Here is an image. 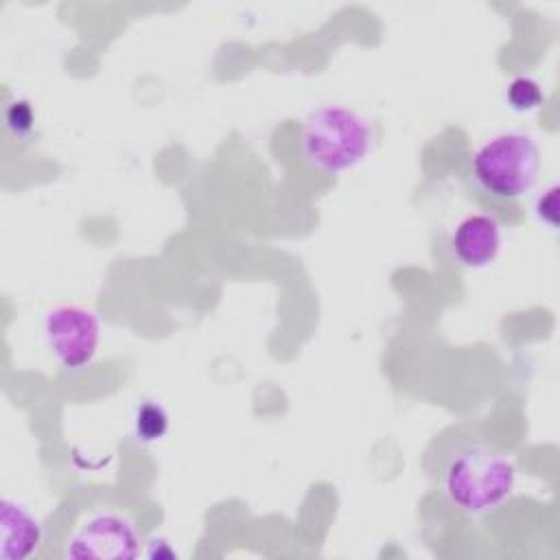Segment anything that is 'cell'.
Instances as JSON below:
<instances>
[{
    "instance_id": "cell-1",
    "label": "cell",
    "mask_w": 560,
    "mask_h": 560,
    "mask_svg": "<svg viewBox=\"0 0 560 560\" xmlns=\"http://www.w3.org/2000/svg\"><path fill=\"white\" fill-rule=\"evenodd\" d=\"M514 462L483 442L462 444L442 470V490L453 508L483 516L501 508L516 490Z\"/></svg>"
},
{
    "instance_id": "cell-2",
    "label": "cell",
    "mask_w": 560,
    "mask_h": 560,
    "mask_svg": "<svg viewBox=\"0 0 560 560\" xmlns=\"http://www.w3.org/2000/svg\"><path fill=\"white\" fill-rule=\"evenodd\" d=\"M300 149L311 166L337 175L359 166L372 153L374 127L352 107L322 105L304 118Z\"/></svg>"
},
{
    "instance_id": "cell-3",
    "label": "cell",
    "mask_w": 560,
    "mask_h": 560,
    "mask_svg": "<svg viewBox=\"0 0 560 560\" xmlns=\"http://www.w3.org/2000/svg\"><path fill=\"white\" fill-rule=\"evenodd\" d=\"M470 171L488 195L497 199H521L538 179L540 149L529 133H499L472 153Z\"/></svg>"
},
{
    "instance_id": "cell-4",
    "label": "cell",
    "mask_w": 560,
    "mask_h": 560,
    "mask_svg": "<svg viewBox=\"0 0 560 560\" xmlns=\"http://www.w3.org/2000/svg\"><path fill=\"white\" fill-rule=\"evenodd\" d=\"M44 343L66 370L88 368L101 346V322L94 311L77 304L48 308L42 319Z\"/></svg>"
},
{
    "instance_id": "cell-5",
    "label": "cell",
    "mask_w": 560,
    "mask_h": 560,
    "mask_svg": "<svg viewBox=\"0 0 560 560\" xmlns=\"http://www.w3.org/2000/svg\"><path fill=\"white\" fill-rule=\"evenodd\" d=\"M140 553V536L133 518L118 510H94L72 529L63 545V558L125 560Z\"/></svg>"
},
{
    "instance_id": "cell-6",
    "label": "cell",
    "mask_w": 560,
    "mask_h": 560,
    "mask_svg": "<svg viewBox=\"0 0 560 560\" xmlns=\"http://www.w3.org/2000/svg\"><path fill=\"white\" fill-rule=\"evenodd\" d=\"M503 245V232L494 217L470 214L457 223L451 234V249L455 260L466 269L490 267Z\"/></svg>"
},
{
    "instance_id": "cell-7",
    "label": "cell",
    "mask_w": 560,
    "mask_h": 560,
    "mask_svg": "<svg viewBox=\"0 0 560 560\" xmlns=\"http://www.w3.org/2000/svg\"><path fill=\"white\" fill-rule=\"evenodd\" d=\"M42 545V523L28 505L15 497L0 501V558L24 560Z\"/></svg>"
},
{
    "instance_id": "cell-8",
    "label": "cell",
    "mask_w": 560,
    "mask_h": 560,
    "mask_svg": "<svg viewBox=\"0 0 560 560\" xmlns=\"http://www.w3.org/2000/svg\"><path fill=\"white\" fill-rule=\"evenodd\" d=\"M171 418L168 411L158 400H144L133 413V433L140 442L153 444L168 433Z\"/></svg>"
},
{
    "instance_id": "cell-9",
    "label": "cell",
    "mask_w": 560,
    "mask_h": 560,
    "mask_svg": "<svg viewBox=\"0 0 560 560\" xmlns=\"http://www.w3.org/2000/svg\"><path fill=\"white\" fill-rule=\"evenodd\" d=\"M508 105L518 114H532L545 103L542 85L532 77H514L505 90Z\"/></svg>"
},
{
    "instance_id": "cell-10",
    "label": "cell",
    "mask_w": 560,
    "mask_h": 560,
    "mask_svg": "<svg viewBox=\"0 0 560 560\" xmlns=\"http://www.w3.org/2000/svg\"><path fill=\"white\" fill-rule=\"evenodd\" d=\"M4 125L13 136L26 138L35 127V112H33L31 103L24 98L11 101L4 109Z\"/></svg>"
},
{
    "instance_id": "cell-11",
    "label": "cell",
    "mask_w": 560,
    "mask_h": 560,
    "mask_svg": "<svg viewBox=\"0 0 560 560\" xmlns=\"http://www.w3.org/2000/svg\"><path fill=\"white\" fill-rule=\"evenodd\" d=\"M556 188H549L545 197L538 199L536 203V214L540 221H545L549 228H556V208H558V201H556Z\"/></svg>"
}]
</instances>
